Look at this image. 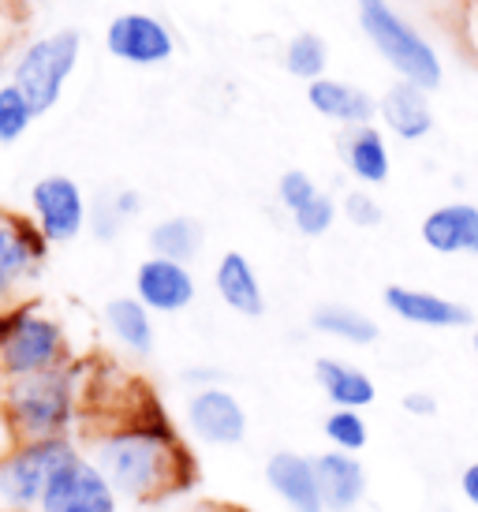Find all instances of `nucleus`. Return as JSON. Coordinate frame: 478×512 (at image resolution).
Segmentation results:
<instances>
[{
  "mask_svg": "<svg viewBox=\"0 0 478 512\" xmlns=\"http://www.w3.org/2000/svg\"><path fill=\"white\" fill-rule=\"evenodd\" d=\"M180 464H187V453L183 445H176L165 419L116 430L98 449L101 475L124 494L139 498H150L154 490H176V483H183Z\"/></svg>",
  "mask_w": 478,
  "mask_h": 512,
  "instance_id": "f257e3e1",
  "label": "nucleus"
},
{
  "mask_svg": "<svg viewBox=\"0 0 478 512\" xmlns=\"http://www.w3.org/2000/svg\"><path fill=\"white\" fill-rule=\"evenodd\" d=\"M355 15H359L366 42L374 45V53L389 64V72L396 79L422 86L430 94L445 83L441 53L408 15L396 12L393 0H355Z\"/></svg>",
  "mask_w": 478,
  "mask_h": 512,
  "instance_id": "f03ea898",
  "label": "nucleus"
},
{
  "mask_svg": "<svg viewBox=\"0 0 478 512\" xmlns=\"http://www.w3.org/2000/svg\"><path fill=\"white\" fill-rule=\"evenodd\" d=\"M8 419L30 441L57 438L71 419V374L60 367L23 374L8 393Z\"/></svg>",
  "mask_w": 478,
  "mask_h": 512,
  "instance_id": "7ed1b4c3",
  "label": "nucleus"
},
{
  "mask_svg": "<svg viewBox=\"0 0 478 512\" xmlns=\"http://www.w3.org/2000/svg\"><path fill=\"white\" fill-rule=\"evenodd\" d=\"M79 30H60L49 34L42 42H34L15 64L12 83L23 90V98L30 101V109L42 116L57 105L60 90L68 83V75L75 72V60H79Z\"/></svg>",
  "mask_w": 478,
  "mask_h": 512,
  "instance_id": "20e7f679",
  "label": "nucleus"
},
{
  "mask_svg": "<svg viewBox=\"0 0 478 512\" xmlns=\"http://www.w3.org/2000/svg\"><path fill=\"white\" fill-rule=\"evenodd\" d=\"M71 449L60 438H38L30 441L27 449L0 468V498L8 505H30V501H42L49 479L57 475L64 464L71 460Z\"/></svg>",
  "mask_w": 478,
  "mask_h": 512,
  "instance_id": "39448f33",
  "label": "nucleus"
},
{
  "mask_svg": "<svg viewBox=\"0 0 478 512\" xmlns=\"http://www.w3.org/2000/svg\"><path fill=\"white\" fill-rule=\"evenodd\" d=\"M60 326L49 318H34V314H15L12 329L0 341V367L23 378V374H38V370L57 367L60 359Z\"/></svg>",
  "mask_w": 478,
  "mask_h": 512,
  "instance_id": "423d86ee",
  "label": "nucleus"
},
{
  "mask_svg": "<svg viewBox=\"0 0 478 512\" xmlns=\"http://www.w3.org/2000/svg\"><path fill=\"white\" fill-rule=\"evenodd\" d=\"M42 512H116L113 483L101 475V468L71 456L45 486Z\"/></svg>",
  "mask_w": 478,
  "mask_h": 512,
  "instance_id": "0eeeda50",
  "label": "nucleus"
},
{
  "mask_svg": "<svg viewBox=\"0 0 478 512\" xmlns=\"http://www.w3.org/2000/svg\"><path fill=\"white\" fill-rule=\"evenodd\" d=\"M105 45H109V53L116 60L135 64V68H157L176 49L169 27L157 15H146V12L116 15L113 23H109V30H105Z\"/></svg>",
  "mask_w": 478,
  "mask_h": 512,
  "instance_id": "6e6552de",
  "label": "nucleus"
},
{
  "mask_svg": "<svg viewBox=\"0 0 478 512\" xmlns=\"http://www.w3.org/2000/svg\"><path fill=\"white\" fill-rule=\"evenodd\" d=\"M381 303L389 307L393 318L408 322L419 329H467L475 326V314L467 303L430 288H411V285H389L381 292Z\"/></svg>",
  "mask_w": 478,
  "mask_h": 512,
  "instance_id": "1a4fd4ad",
  "label": "nucleus"
},
{
  "mask_svg": "<svg viewBox=\"0 0 478 512\" xmlns=\"http://www.w3.org/2000/svg\"><path fill=\"white\" fill-rule=\"evenodd\" d=\"M419 240L441 258H478V202L452 199L422 217Z\"/></svg>",
  "mask_w": 478,
  "mask_h": 512,
  "instance_id": "9d476101",
  "label": "nucleus"
},
{
  "mask_svg": "<svg viewBox=\"0 0 478 512\" xmlns=\"http://www.w3.org/2000/svg\"><path fill=\"white\" fill-rule=\"evenodd\" d=\"M30 206L38 214L42 236L49 243H68L79 236L86 221V202L83 191L68 176H42L34 191H30Z\"/></svg>",
  "mask_w": 478,
  "mask_h": 512,
  "instance_id": "9b49d317",
  "label": "nucleus"
},
{
  "mask_svg": "<svg viewBox=\"0 0 478 512\" xmlns=\"http://www.w3.org/2000/svg\"><path fill=\"white\" fill-rule=\"evenodd\" d=\"M378 124L385 135H393L400 143H422V139H430L437 124L430 90L396 79L378 98Z\"/></svg>",
  "mask_w": 478,
  "mask_h": 512,
  "instance_id": "f8f14e48",
  "label": "nucleus"
},
{
  "mask_svg": "<svg viewBox=\"0 0 478 512\" xmlns=\"http://www.w3.org/2000/svg\"><path fill=\"white\" fill-rule=\"evenodd\" d=\"M307 101L314 113L340 124V128H363V124L378 120V98L363 86L344 83V79L322 75V79L307 83Z\"/></svg>",
  "mask_w": 478,
  "mask_h": 512,
  "instance_id": "ddd939ff",
  "label": "nucleus"
},
{
  "mask_svg": "<svg viewBox=\"0 0 478 512\" xmlns=\"http://www.w3.org/2000/svg\"><path fill=\"white\" fill-rule=\"evenodd\" d=\"M135 292L139 299L150 307V311L161 314H176L183 307H191L195 299V277L187 273L183 262H172V258H146L135 273Z\"/></svg>",
  "mask_w": 478,
  "mask_h": 512,
  "instance_id": "4468645a",
  "label": "nucleus"
},
{
  "mask_svg": "<svg viewBox=\"0 0 478 512\" xmlns=\"http://www.w3.org/2000/svg\"><path fill=\"white\" fill-rule=\"evenodd\" d=\"M266 483L292 512H329L322 486H318V468H314L310 456L273 453L266 464Z\"/></svg>",
  "mask_w": 478,
  "mask_h": 512,
  "instance_id": "2eb2a0df",
  "label": "nucleus"
},
{
  "mask_svg": "<svg viewBox=\"0 0 478 512\" xmlns=\"http://www.w3.org/2000/svg\"><path fill=\"white\" fill-rule=\"evenodd\" d=\"M187 419L210 445H236L247 434V412L228 389H198L187 404Z\"/></svg>",
  "mask_w": 478,
  "mask_h": 512,
  "instance_id": "dca6fc26",
  "label": "nucleus"
},
{
  "mask_svg": "<svg viewBox=\"0 0 478 512\" xmlns=\"http://www.w3.org/2000/svg\"><path fill=\"white\" fill-rule=\"evenodd\" d=\"M340 157L344 169L352 172L355 184L381 187L393 176V154H389V139L378 124H363V128H348L340 139Z\"/></svg>",
  "mask_w": 478,
  "mask_h": 512,
  "instance_id": "f3484780",
  "label": "nucleus"
},
{
  "mask_svg": "<svg viewBox=\"0 0 478 512\" xmlns=\"http://www.w3.org/2000/svg\"><path fill=\"white\" fill-rule=\"evenodd\" d=\"M314 468H318V486L329 512H352L366 498V468L355 453L329 449L314 456Z\"/></svg>",
  "mask_w": 478,
  "mask_h": 512,
  "instance_id": "a211bd4d",
  "label": "nucleus"
},
{
  "mask_svg": "<svg viewBox=\"0 0 478 512\" xmlns=\"http://www.w3.org/2000/svg\"><path fill=\"white\" fill-rule=\"evenodd\" d=\"M314 378H318V385H322V393L329 397L333 408H355V412H363V408H370L374 397H378L374 378H370L366 370L344 363V359L322 356L314 363Z\"/></svg>",
  "mask_w": 478,
  "mask_h": 512,
  "instance_id": "6ab92c4d",
  "label": "nucleus"
},
{
  "mask_svg": "<svg viewBox=\"0 0 478 512\" xmlns=\"http://www.w3.org/2000/svg\"><path fill=\"white\" fill-rule=\"evenodd\" d=\"M42 240L27 221L0 214V299L8 296V288L27 273V266L34 258H42Z\"/></svg>",
  "mask_w": 478,
  "mask_h": 512,
  "instance_id": "aec40b11",
  "label": "nucleus"
},
{
  "mask_svg": "<svg viewBox=\"0 0 478 512\" xmlns=\"http://www.w3.org/2000/svg\"><path fill=\"white\" fill-rule=\"evenodd\" d=\"M217 292L236 314H247V318H258L266 311V296H262V285H258V273L247 262V255L239 251H228L217 266Z\"/></svg>",
  "mask_w": 478,
  "mask_h": 512,
  "instance_id": "412c9836",
  "label": "nucleus"
},
{
  "mask_svg": "<svg viewBox=\"0 0 478 512\" xmlns=\"http://www.w3.org/2000/svg\"><path fill=\"white\" fill-rule=\"evenodd\" d=\"M310 326L318 329L322 337H333V341H344L352 348H366L381 337L378 322L370 314L355 311V307H344V303H322L310 314Z\"/></svg>",
  "mask_w": 478,
  "mask_h": 512,
  "instance_id": "4be33fe9",
  "label": "nucleus"
},
{
  "mask_svg": "<svg viewBox=\"0 0 478 512\" xmlns=\"http://www.w3.org/2000/svg\"><path fill=\"white\" fill-rule=\"evenodd\" d=\"M105 322H109L116 341L127 344L131 352L146 356L154 348V322H150V311H146L142 299H127V296L113 299L105 307Z\"/></svg>",
  "mask_w": 478,
  "mask_h": 512,
  "instance_id": "5701e85b",
  "label": "nucleus"
},
{
  "mask_svg": "<svg viewBox=\"0 0 478 512\" xmlns=\"http://www.w3.org/2000/svg\"><path fill=\"white\" fill-rule=\"evenodd\" d=\"M150 247L157 258H172V262L187 266L202 247V228L191 217H169V221L150 228Z\"/></svg>",
  "mask_w": 478,
  "mask_h": 512,
  "instance_id": "b1692460",
  "label": "nucleus"
},
{
  "mask_svg": "<svg viewBox=\"0 0 478 512\" xmlns=\"http://www.w3.org/2000/svg\"><path fill=\"white\" fill-rule=\"evenodd\" d=\"M284 68H288V75L303 79V83L322 79L325 68H329V45L322 42V34L299 30L296 38L284 45Z\"/></svg>",
  "mask_w": 478,
  "mask_h": 512,
  "instance_id": "393cba45",
  "label": "nucleus"
},
{
  "mask_svg": "<svg viewBox=\"0 0 478 512\" xmlns=\"http://www.w3.org/2000/svg\"><path fill=\"white\" fill-rule=\"evenodd\" d=\"M322 430L329 445L340 449V453H363L366 441H370V427H366L363 412H355V408H333L325 415Z\"/></svg>",
  "mask_w": 478,
  "mask_h": 512,
  "instance_id": "a878e982",
  "label": "nucleus"
},
{
  "mask_svg": "<svg viewBox=\"0 0 478 512\" xmlns=\"http://www.w3.org/2000/svg\"><path fill=\"white\" fill-rule=\"evenodd\" d=\"M34 116L38 113L30 109V101L23 98L19 86H0V143H15L30 128Z\"/></svg>",
  "mask_w": 478,
  "mask_h": 512,
  "instance_id": "bb28decb",
  "label": "nucleus"
},
{
  "mask_svg": "<svg viewBox=\"0 0 478 512\" xmlns=\"http://www.w3.org/2000/svg\"><path fill=\"white\" fill-rule=\"evenodd\" d=\"M337 214H340V206L325 191H318L314 199L303 206V210H296L292 214V225H296L299 236H307V240H318V236H325L329 228L337 225Z\"/></svg>",
  "mask_w": 478,
  "mask_h": 512,
  "instance_id": "cd10ccee",
  "label": "nucleus"
},
{
  "mask_svg": "<svg viewBox=\"0 0 478 512\" xmlns=\"http://www.w3.org/2000/svg\"><path fill=\"white\" fill-rule=\"evenodd\" d=\"M340 214L355 228H378L381 221H385V206L374 199L370 187H355V191H348L344 202H340Z\"/></svg>",
  "mask_w": 478,
  "mask_h": 512,
  "instance_id": "c85d7f7f",
  "label": "nucleus"
},
{
  "mask_svg": "<svg viewBox=\"0 0 478 512\" xmlns=\"http://www.w3.org/2000/svg\"><path fill=\"white\" fill-rule=\"evenodd\" d=\"M318 191H322V187L314 184V176H310V172H303V169H288L281 176V184H277V195H281V202H284V210H288V214L303 210V206H307Z\"/></svg>",
  "mask_w": 478,
  "mask_h": 512,
  "instance_id": "c756f323",
  "label": "nucleus"
},
{
  "mask_svg": "<svg viewBox=\"0 0 478 512\" xmlns=\"http://www.w3.org/2000/svg\"><path fill=\"white\" fill-rule=\"evenodd\" d=\"M404 412L415 415V419H434L437 415V397L434 393H426V389H415L404 397Z\"/></svg>",
  "mask_w": 478,
  "mask_h": 512,
  "instance_id": "7c9ffc66",
  "label": "nucleus"
},
{
  "mask_svg": "<svg viewBox=\"0 0 478 512\" xmlns=\"http://www.w3.org/2000/svg\"><path fill=\"white\" fill-rule=\"evenodd\" d=\"M460 494L471 509H478V460H471L464 471H460Z\"/></svg>",
  "mask_w": 478,
  "mask_h": 512,
  "instance_id": "2f4dec72",
  "label": "nucleus"
},
{
  "mask_svg": "<svg viewBox=\"0 0 478 512\" xmlns=\"http://www.w3.org/2000/svg\"><path fill=\"white\" fill-rule=\"evenodd\" d=\"M113 210L120 214V221L135 217V214H139V195H135V191H120V195L113 199Z\"/></svg>",
  "mask_w": 478,
  "mask_h": 512,
  "instance_id": "473e14b6",
  "label": "nucleus"
},
{
  "mask_svg": "<svg viewBox=\"0 0 478 512\" xmlns=\"http://www.w3.org/2000/svg\"><path fill=\"white\" fill-rule=\"evenodd\" d=\"M471 352H475V359H478V322L471 326Z\"/></svg>",
  "mask_w": 478,
  "mask_h": 512,
  "instance_id": "72a5a7b5",
  "label": "nucleus"
}]
</instances>
